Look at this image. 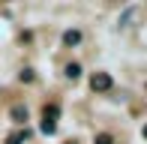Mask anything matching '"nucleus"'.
Segmentation results:
<instances>
[{
	"label": "nucleus",
	"instance_id": "4",
	"mask_svg": "<svg viewBox=\"0 0 147 144\" xmlns=\"http://www.w3.org/2000/svg\"><path fill=\"white\" fill-rule=\"evenodd\" d=\"M9 117L15 123H27V105H12L9 108Z\"/></svg>",
	"mask_w": 147,
	"mask_h": 144
},
{
	"label": "nucleus",
	"instance_id": "1",
	"mask_svg": "<svg viewBox=\"0 0 147 144\" xmlns=\"http://www.w3.org/2000/svg\"><path fill=\"white\" fill-rule=\"evenodd\" d=\"M57 117H60V108L57 105H45L42 108V132L45 135H54L57 132Z\"/></svg>",
	"mask_w": 147,
	"mask_h": 144
},
{
	"label": "nucleus",
	"instance_id": "5",
	"mask_svg": "<svg viewBox=\"0 0 147 144\" xmlns=\"http://www.w3.org/2000/svg\"><path fill=\"white\" fill-rule=\"evenodd\" d=\"M27 138H30V132H27V129H15V132L6 138V144H24Z\"/></svg>",
	"mask_w": 147,
	"mask_h": 144
},
{
	"label": "nucleus",
	"instance_id": "9",
	"mask_svg": "<svg viewBox=\"0 0 147 144\" xmlns=\"http://www.w3.org/2000/svg\"><path fill=\"white\" fill-rule=\"evenodd\" d=\"M18 78H21V81H33V69H21V75H18Z\"/></svg>",
	"mask_w": 147,
	"mask_h": 144
},
{
	"label": "nucleus",
	"instance_id": "2",
	"mask_svg": "<svg viewBox=\"0 0 147 144\" xmlns=\"http://www.w3.org/2000/svg\"><path fill=\"white\" fill-rule=\"evenodd\" d=\"M111 84H114V81H111L108 72H93V78H90V87L96 90V93H108Z\"/></svg>",
	"mask_w": 147,
	"mask_h": 144
},
{
	"label": "nucleus",
	"instance_id": "7",
	"mask_svg": "<svg viewBox=\"0 0 147 144\" xmlns=\"http://www.w3.org/2000/svg\"><path fill=\"white\" fill-rule=\"evenodd\" d=\"M66 78H72V81L81 78V66H78V63H69V66H66Z\"/></svg>",
	"mask_w": 147,
	"mask_h": 144
},
{
	"label": "nucleus",
	"instance_id": "3",
	"mask_svg": "<svg viewBox=\"0 0 147 144\" xmlns=\"http://www.w3.org/2000/svg\"><path fill=\"white\" fill-rule=\"evenodd\" d=\"M138 15H141V9H138V6H129V9H126L123 15H120V21H117V27H120V30H129V27H132V21H135Z\"/></svg>",
	"mask_w": 147,
	"mask_h": 144
},
{
	"label": "nucleus",
	"instance_id": "10",
	"mask_svg": "<svg viewBox=\"0 0 147 144\" xmlns=\"http://www.w3.org/2000/svg\"><path fill=\"white\" fill-rule=\"evenodd\" d=\"M144 138H147V126H144Z\"/></svg>",
	"mask_w": 147,
	"mask_h": 144
},
{
	"label": "nucleus",
	"instance_id": "6",
	"mask_svg": "<svg viewBox=\"0 0 147 144\" xmlns=\"http://www.w3.org/2000/svg\"><path fill=\"white\" fill-rule=\"evenodd\" d=\"M81 42V33H78V30H66L63 33V45H78Z\"/></svg>",
	"mask_w": 147,
	"mask_h": 144
},
{
	"label": "nucleus",
	"instance_id": "11",
	"mask_svg": "<svg viewBox=\"0 0 147 144\" xmlns=\"http://www.w3.org/2000/svg\"><path fill=\"white\" fill-rule=\"evenodd\" d=\"M69 144H75V141H69Z\"/></svg>",
	"mask_w": 147,
	"mask_h": 144
},
{
	"label": "nucleus",
	"instance_id": "8",
	"mask_svg": "<svg viewBox=\"0 0 147 144\" xmlns=\"http://www.w3.org/2000/svg\"><path fill=\"white\" fill-rule=\"evenodd\" d=\"M96 144H114V138H111L108 132H99L96 135Z\"/></svg>",
	"mask_w": 147,
	"mask_h": 144
}]
</instances>
